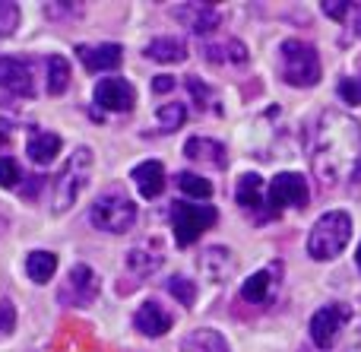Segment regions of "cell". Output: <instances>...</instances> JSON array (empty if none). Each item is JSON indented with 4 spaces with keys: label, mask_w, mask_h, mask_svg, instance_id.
<instances>
[{
    "label": "cell",
    "mask_w": 361,
    "mask_h": 352,
    "mask_svg": "<svg viewBox=\"0 0 361 352\" xmlns=\"http://www.w3.org/2000/svg\"><path fill=\"white\" fill-rule=\"evenodd\" d=\"M311 165L320 188H333L339 178L355 169L361 156V127L343 111H324L311 131Z\"/></svg>",
    "instance_id": "1"
},
{
    "label": "cell",
    "mask_w": 361,
    "mask_h": 352,
    "mask_svg": "<svg viewBox=\"0 0 361 352\" xmlns=\"http://www.w3.org/2000/svg\"><path fill=\"white\" fill-rule=\"evenodd\" d=\"M352 238V219L343 210H333V213H324L317 222H314L311 235H307V254L314 260H333L345 251Z\"/></svg>",
    "instance_id": "2"
},
{
    "label": "cell",
    "mask_w": 361,
    "mask_h": 352,
    "mask_svg": "<svg viewBox=\"0 0 361 352\" xmlns=\"http://www.w3.org/2000/svg\"><path fill=\"white\" fill-rule=\"evenodd\" d=\"M89 178H92V150L80 146V150H73V156L67 159V165L61 169V175L54 181V213L57 216H63L80 200Z\"/></svg>",
    "instance_id": "3"
},
{
    "label": "cell",
    "mask_w": 361,
    "mask_h": 352,
    "mask_svg": "<svg viewBox=\"0 0 361 352\" xmlns=\"http://www.w3.org/2000/svg\"><path fill=\"white\" fill-rule=\"evenodd\" d=\"M89 222L108 235H124V232H130V226L137 222V203L121 188H111L92 203Z\"/></svg>",
    "instance_id": "4"
},
{
    "label": "cell",
    "mask_w": 361,
    "mask_h": 352,
    "mask_svg": "<svg viewBox=\"0 0 361 352\" xmlns=\"http://www.w3.org/2000/svg\"><path fill=\"white\" fill-rule=\"evenodd\" d=\"M282 80L288 86L307 89L320 80V54L314 44L298 42V38H288L282 42Z\"/></svg>",
    "instance_id": "5"
},
{
    "label": "cell",
    "mask_w": 361,
    "mask_h": 352,
    "mask_svg": "<svg viewBox=\"0 0 361 352\" xmlns=\"http://www.w3.org/2000/svg\"><path fill=\"white\" fill-rule=\"evenodd\" d=\"M216 222H219V210L209 207V203H193V200L171 203V229H175L178 248H190Z\"/></svg>",
    "instance_id": "6"
},
{
    "label": "cell",
    "mask_w": 361,
    "mask_h": 352,
    "mask_svg": "<svg viewBox=\"0 0 361 352\" xmlns=\"http://www.w3.org/2000/svg\"><path fill=\"white\" fill-rule=\"evenodd\" d=\"M307 207V181L298 171H279L267 188V216H279L282 210H305Z\"/></svg>",
    "instance_id": "7"
},
{
    "label": "cell",
    "mask_w": 361,
    "mask_h": 352,
    "mask_svg": "<svg viewBox=\"0 0 361 352\" xmlns=\"http://www.w3.org/2000/svg\"><path fill=\"white\" fill-rule=\"evenodd\" d=\"M99 292H102L99 273L86 264H76L73 270H70L67 283L57 292V298H61L63 305H73V308H86V305H92L95 298H99Z\"/></svg>",
    "instance_id": "8"
},
{
    "label": "cell",
    "mask_w": 361,
    "mask_h": 352,
    "mask_svg": "<svg viewBox=\"0 0 361 352\" xmlns=\"http://www.w3.org/2000/svg\"><path fill=\"white\" fill-rule=\"evenodd\" d=\"M352 317V308L345 302H333V305H324L317 315L311 317V340L317 343L320 349H330L336 343L339 330L345 327V321Z\"/></svg>",
    "instance_id": "9"
},
{
    "label": "cell",
    "mask_w": 361,
    "mask_h": 352,
    "mask_svg": "<svg viewBox=\"0 0 361 352\" xmlns=\"http://www.w3.org/2000/svg\"><path fill=\"white\" fill-rule=\"evenodd\" d=\"M0 89L16 99H29L35 95V80H32V67L19 57H0Z\"/></svg>",
    "instance_id": "10"
},
{
    "label": "cell",
    "mask_w": 361,
    "mask_h": 352,
    "mask_svg": "<svg viewBox=\"0 0 361 352\" xmlns=\"http://www.w3.org/2000/svg\"><path fill=\"white\" fill-rule=\"evenodd\" d=\"M133 102H137V92L121 76H105L95 86V105L105 108V111H130Z\"/></svg>",
    "instance_id": "11"
},
{
    "label": "cell",
    "mask_w": 361,
    "mask_h": 352,
    "mask_svg": "<svg viewBox=\"0 0 361 352\" xmlns=\"http://www.w3.org/2000/svg\"><path fill=\"white\" fill-rule=\"evenodd\" d=\"M279 279H282V264H279V260H273L269 267H263V270H257L254 277L244 279V286H241V302H250V305L269 302V296L276 292Z\"/></svg>",
    "instance_id": "12"
},
{
    "label": "cell",
    "mask_w": 361,
    "mask_h": 352,
    "mask_svg": "<svg viewBox=\"0 0 361 352\" xmlns=\"http://www.w3.org/2000/svg\"><path fill=\"white\" fill-rule=\"evenodd\" d=\"M235 200H238L241 210L260 213V219H267V181H263L257 171H247V175L238 178Z\"/></svg>",
    "instance_id": "13"
},
{
    "label": "cell",
    "mask_w": 361,
    "mask_h": 352,
    "mask_svg": "<svg viewBox=\"0 0 361 352\" xmlns=\"http://www.w3.org/2000/svg\"><path fill=\"white\" fill-rule=\"evenodd\" d=\"M76 54H80V61L86 63V70H92V73L118 70L121 61H124V48H121V44H80Z\"/></svg>",
    "instance_id": "14"
},
{
    "label": "cell",
    "mask_w": 361,
    "mask_h": 352,
    "mask_svg": "<svg viewBox=\"0 0 361 352\" xmlns=\"http://www.w3.org/2000/svg\"><path fill=\"white\" fill-rule=\"evenodd\" d=\"M178 16L180 25H187L197 35H206V32L219 29V10L212 4H180L171 10Z\"/></svg>",
    "instance_id": "15"
},
{
    "label": "cell",
    "mask_w": 361,
    "mask_h": 352,
    "mask_svg": "<svg viewBox=\"0 0 361 352\" xmlns=\"http://www.w3.org/2000/svg\"><path fill=\"white\" fill-rule=\"evenodd\" d=\"M133 327H137L143 336H162L171 330V315L156 302V298H146V302L137 308V315H133Z\"/></svg>",
    "instance_id": "16"
},
{
    "label": "cell",
    "mask_w": 361,
    "mask_h": 352,
    "mask_svg": "<svg viewBox=\"0 0 361 352\" xmlns=\"http://www.w3.org/2000/svg\"><path fill=\"white\" fill-rule=\"evenodd\" d=\"M133 181H137L143 200H156V197H162V190H165V169H162V162H156V159L140 162L137 169H133Z\"/></svg>",
    "instance_id": "17"
},
{
    "label": "cell",
    "mask_w": 361,
    "mask_h": 352,
    "mask_svg": "<svg viewBox=\"0 0 361 352\" xmlns=\"http://www.w3.org/2000/svg\"><path fill=\"white\" fill-rule=\"evenodd\" d=\"M200 270H203V277H209L212 283H225V279L231 277V270H235V260H231L228 248H206L203 254H200Z\"/></svg>",
    "instance_id": "18"
},
{
    "label": "cell",
    "mask_w": 361,
    "mask_h": 352,
    "mask_svg": "<svg viewBox=\"0 0 361 352\" xmlns=\"http://www.w3.org/2000/svg\"><path fill=\"white\" fill-rule=\"evenodd\" d=\"M25 150H29V159L35 165H48V162H54V156L61 152V137L48 133V131H32Z\"/></svg>",
    "instance_id": "19"
},
{
    "label": "cell",
    "mask_w": 361,
    "mask_h": 352,
    "mask_svg": "<svg viewBox=\"0 0 361 352\" xmlns=\"http://www.w3.org/2000/svg\"><path fill=\"white\" fill-rule=\"evenodd\" d=\"M146 57L149 61H159V63H180L187 57V44L180 38H171V35H162V38H152L146 44Z\"/></svg>",
    "instance_id": "20"
},
{
    "label": "cell",
    "mask_w": 361,
    "mask_h": 352,
    "mask_svg": "<svg viewBox=\"0 0 361 352\" xmlns=\"http://www.w3.org/2000/svg\"><path fill=\"white\" fill-rule=\"evenodd\" d=\"M184 156L193 162H212V165H225V146L216 140H203V137H190L184 143Z\"/></svg>",
    "instance_id": "21"
},
{
    "label": "cell",
    "mask_w": 361,
    "mask_h": 352,
    "mask_svg": "<svg viewBox=\"0 0 361 352\" xmlns=\"http://www.w3.org/2000/svg\"><path fill=\"white\" fill-rule=\"evenodd\" d=\"M180 352H228V343L216 330H193L180 340Z\"/></svg>",
    "instance_id": "22"
},
{
    "label": "cell",
    "mask_w": 361,
    "mask_h": 352,
    "mask_svg": "<svg viewBox=\"0 0 361 352\" xmlns=\"http://www.w3.org/2000/svg\"><path fill=\"white\" fill-rule=\"evenodd\" d=\"M57 270V257L51 251H32L25 257V273H29L32 283H48Z\"/></svg>",
    "instance_id": "23"
},
{
    "label": "cell",
    "mask_w": 361,
    "mask_h": 352,
    "mask_svg": "<svg viewBox=\"0 0 361 352\" xmlns=\"http://www.w3.org/2000/svg\"><path fill=\"white\" fill-rule=\"evenodd\" d=\"M70 86V63L67 57L51 54L48 57V92L51 95H63Z\"/></svg>",
    "instance_id": "24"
},
{
    "label": "cell",
    "mask_w": 361,
    "mask_h": 352,
    "mask_svg": "<svg viewBox=\"0 0 361 352\" xmlns=\"http://www.w3.org/2000/svg\"><path fill=\"white\" fill-rule=\"evenodd\" d=\"M127 264H130L133 273H140V277H149V273H156L159 267H162V251H152V248H133L130 257H127Z\"/></svg>",
    "instance_id": "25"
},
{
    "label": "cell",
    "mask_w": 361,
    "mask_h": 352,
    "mask_svg": "<svg viewBox=\"0 0 361 352\" xmlns=\"http://www.w3.org/2000/svg\"><path fill=\"white\" fill-rule=\"evenodd\" d=\"M206 57H209L212 63H228V61L231 63H244L247 61V48L231 38V42H222V44H209V48H206Z\"/></svg>",
    "instance_id": "26"
},
{
    "label": "cell",
    "mask_w": 361,
    "mask_h": 352,
    "mask_svg": "<svg viewBox=\"0 0 361 352\" xmlns=\"http://www.w3.org/2000/svg\"><path fill=\"white\" fill-rule=\"evenodd\" d=\"M178 188L184 190L187 197H197V200L212 197V184L206 181V178H200V175H190V171H180L178 175Z\"/></svg>",
    "instance_id": "27"
},
{
    "label": "cell",
    "mask_w": 361,
    "mask_h": 352,
    "mask_svg": "<svg viewBox=\"0 0 361 352\" xmlns=\"http://www.w3.org/2000/svg\"><path fill=\"white\" fill-rule=\"evenodd\" d=\"M169 292L178 298L180 305H193V298H197V289H193V283L187 277H169Z\"/></svg>",
    "instance_id": "28"
},
{
    "label": "cell",
    "mask_w": 361,
    "mask_h": 352,
    "mask_svg": "<svg viewBox=\"0 0 361 352\" xmlns=\"http://www.w3.org/2000/svg\"><path fill=\"white\" fill-rule=\"evenodd\" d=\"M184 118H187V108L178 105V102H171V105H162V108H159V121H162L165 131H178V127L184 124Z\"/></svg>",
    "instance_id": "29"
},
{
    "label": "cell",
    "mask_w": 361,
    "mask_h": 352,
    "mask_svg": "<svg viewBox=\"0 0 361 352\" xmlns=\"http://www.w3.org/2000/svg\"><path fill=\"white\" fill-rule=\"evenodd\" d=\"M23 181V169L16 159H0V188H16Z\"/></svg>",
    "instance_id": "30"
},
{
    "label": "cell",
    "mask_w": 361,
    "mask_h": 352,
    "mask_svg": "<svg viewBox=\"0 0 361 352\" xmlns=\"http://www.w3.org/2000/svg\"><path fill=\"white\" fill-rule=\"evenodd\" d=\"M19 25V6L16 4H0V38L13 35Z\"/></svg>",
    "instance_id": "31"
},
{
    "label": "cell",
    "mask_w": 361,
    "mask_h": 352,
    "mask_svg": "<svg viewBox=\"0 0 361 352\" xmlns=\"http://www.w3.org/2000/svg\"><path fill=\"white\" fill-rule=\"evenodd\" d=\"M339 95H343L349 105H361V80H355V76H345V80L339 83Z\"/></svg>",
    "instance_id": "32"
},
{
    "label": "cell",
    "mask_w": 361,
    "mask_h": 352,
    "mask_svg": "<svg viewBox=\"0 0 361 352\" xmlns=\"http://www.w3.org/2000/svg\"><path fill=\"white\" fill-rule=\"evenodd\" d=\"M16 327V308L10 302H0V336H6Z\"/></svg>",
    "instance_id": "33"
},
{
    "label": "cell",
    "mask_w": 361,
    "mask_h": 352,
    "mask_svg": "<svg viewBox=\"0 0 361 352\" xmlns=\"http://www.w3.org/2000/svg\"><path fill=\"white\" fill-rule=\"evenodd\" d=\"M187 89H190V95H193V99H197V105H200V108H206V105H209V102H212V89H206L203 83H200V80H193V76H190V80H187Z\"/></svg>",
    "instance_id": "34"
},
{
    "label": "cell",
    "mask_w": 361,
    "mask_h": 352,
    "mask_svg": "<svg viewBox=\"0 0 361 352\" xmlns=\"http://www.w3.org/2000/svg\"><path fill=\"white\" fill-rule=\"evenodd\" d=\"M320 10H324L326 16H333V19H339V23H345V16L352 13V6H349V4H320Z\"/></svg>",
    "instance_id": "35"
},
{
    "label": "cell",
    "mask_w": 361,
    "mask_h": 352,
    "mask_svg": "<svg viewBox=\"0 0 361 352\" xmlns=\"http://www.w3.org/2000/svg\"><path fill=\"white\" fill-rule=\"evenodd\" d=\"M16 124V108L10 102H0V127H13Z\"/></svg>",
    "instance_id": "36"
},
{
    "label": "cell",
    "mask_w": 361,
    "mask_h": 352,
    "mask_svg": "<svg viewBox=\"0 0 361 352\" xmlns=\"http://www.w3.org/2000/svg\"><path fill=\"white\" fill-rule=\"evenodd\" d=\"M171 86H175L171 76H156V80H152V89H156V92H171Z\"/></svg>",
    "instance_id": "37"
},
{
    "label": "cell",
    "mask_w": 361,
    "mask_h": 352,
    "mask_svg": "<svg viewBox=\"0 0 361 352\" xmlns=\"http://www.w3.org/2000/svg\"><path fill=\"white\" fill-rule=\"evenodd\" d=\"M349 181H352V184H361V156H358V162H355V169H352V175H349Z\"/></svg>",
    "instance_id": "38"
},
{
    "label": "cell",
    "mask_w": 361,
    "mask_h": 352,
    "mask_svg": "<svg viewBox=\"0 0 361 352\" xmlns=\"http://www.w3.org/2000/svg\"><path fill=\"white\" fill-rule=\"evenodd\" d=\"M352 13H355V32H358V38H361V4L352 6Z\"/></svg>",
    "instance_id": "39"
},
{
    "label": "cell",
    "mask_w": 361,
    "mask_h": 352,
    "mask_svg": "<svg viewBox=\"0 0 361 352\" xmlns=\"http://www.w3.org/2000/svg\"><path fill=\"white\" fill-rule=\"evenodd\" d=\"M355 260H358V270H361V248H358V254H355Z\"/></svg>",
    "instance_id": "40"
},
{
    "label": "cell",
    "mask_w": 361,
    "mask_h": 352,
    "mask_svg": "<svg viewBox=\"0 0 361 352\" xmlns=\"http://www.w3.org/2000/svg\"><path fill=\"white\" fill-rule=\"evenodd\" d=\"M6 143V137H4V133H0V146H4Z\"/></svg>",
    "instance_id": "41"
}]
</instances>
